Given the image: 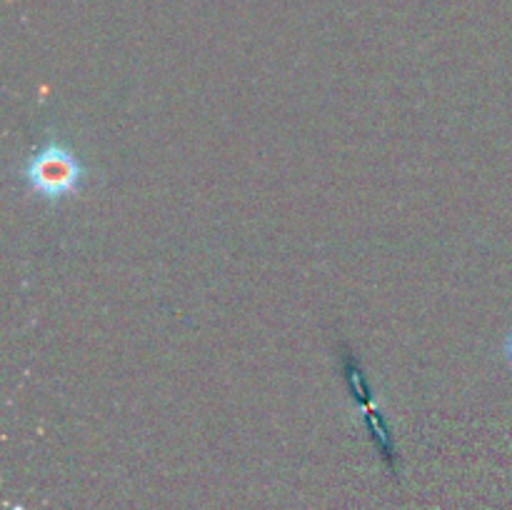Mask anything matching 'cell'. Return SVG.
Segmentation results:
<instances>
[{
    "instance_id": "obj_1",
    "label": "cell",
    "mask_w": 512,
    "mask_h": 510,
    "mask_svg": "<svg viewBox=\"0 0 512 510\" xmlns=\"http://www.w3.org/2000/svg\"><path fill=\"white\" fill-rule=\"evenodd\" d=\"M83 175V163L58 140H48L23 168V180L28 188L45 200L73 195L80 188Z\"/></svg>"
},
{
    "instance_id": "obj_2",
    "label": "cell",
    "mask_w": 512,
    "mask_h": 510,
    "mask_svg": "<svg viewBox=\"0 0 512 510\" xmlns=\"http://www.w3.org/2000/svg\"><path fill=\"white\" fill-rule=\"evenodd\" d=\"M503 353H505V360H508L510 368H512V330H510L508 338H505V343H503Z\"/></svg>"
}]
</instances>
